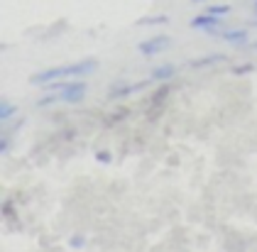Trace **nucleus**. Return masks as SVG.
<instances>
[{"label": "nucleus", "instance_id": "10", "mask_svg": "<svg viewBox=\"0 0 257 252\" xmlns=\"http://www.w3.org/2000/svg\"><path fill=\"white\" fill-rule=\"evenodd\" d=\"M225 13H230V5H213V8H208V13H206V15L220 18V15H225Z\"/></svg>", "mask_w": 257, "mask_h": 252}, {"label": "nucleus", "instance_id": "5", "mask_svg": "<svg viewBox=\"0 0 257 252\" xmlns=\"http://www.w3.org/2000/svg\"><path fill=\"white\" fill-rule=\"evenodd\" d=\"M247 35H250V27H240V30H223L220 32V37L225 39V42H230V44H245L247 42Z\"/></svg>", "mask_w": 257, "mask_h": 252}, {"label": "nucleus", "instance_id": "6", "mask_svg": "<svg viewBox=\"0 0 257 252\" xmlns=\"http://www.w3.org/2000/svg\"><path fill=\"white\" fill-rule=\"evenodd\" d=\"M177 74V64H162L157 69H152V81H159V83H164L167 78H172Z\"/></svg>", "mask_w": 257, "mask_h": 252}, {"label": "nucleus", "instance_id": "12", "mask_svg": "<svg viewBox=\"0 0 257 252\" xmlns=\"http://www.w3.org/2000/svg\"><path fill=\"white\" fill-rule=\"evenodd\" d=\"M255 66L252 64H245V66H233V74H250Z\"/></svg>", "mask_w": 257, "mask_h": 252}, {"label": "nucleus", "instance_id": "13", "mask_svg": "<svg viewBox=\"0 0 257 252\" xmlns=\"http://www.w3.org/2000/svg\"><path fill=\"white\" fill-rule=\"evenodd\" d=\"M98 159H103V162H108V159H110V155H108V152H98Z\"/></svg>", "mask_w": 257, "mask_h": 252}, {"label": "nucleus", "instance_id": "15", "mask_svg": "<svg viewBox=\"0 0 257 252\" xmlns=\"http://www.w3.org/2000/svg\"><path fill=\"white\" fill-rule=\"evenodd\" d=\"M191 3H203V0H191Z\"/></svg>", "mask_w": 257, "mask_h": 252}, {"label": "nucleus", "instance_id": "11", "mask_svg": "<svg viewBox=\"0 0 257 252\" xmlns=\"http://www.w3.org/2000/svg\"><path fill=\"white\" fill-rule=\"evenodd\" d=\"M167 96H169V86L164 83V86H162V91H157V93L152 96V105H159V103H162Z\"/></svg>", "mask_w": 257, "mask_h": 252}, {"label": "nucleus", "instance_id": "4", "mask_svg": "<svg viewBox=\"0 0 257 252\" xmlns=\"http://www.w3.org/2000/svg\"><path fill=\"white\" fill-rule=\"evenodd\" d=\"M189 27L191 30H208V32H220V27H223V22L220 18H213V15H198L189 22Z\"/></svg>", "mask_w": 257, "mask_h": 252}, {"label": "nucleus", "instance_id": "14", "mask_svg": "<svg viewBox=\"0 0 257 252\" xmlns=\"http://www.w3.org/2000/svg\"><path fill=\"white\" fill-rule=\"evenodd\" d=\"M252 10H255V13H257V0H255V5H252Z\"/></svg>", "mask_w": 257, "mask_h": 252}, {"label": "nucleus", "instance_id": "3", "mask_svg": "<svg viewBox=\"0 0 257 252\" xmlns=\"http://www.w3.org/2000/svg\"><path fill=\"white\" fill-rule=\"evenodd\" d=\"M83 96H86V83L83 81L81 83H64L61 91L57 93L61 103H79V100H83Z\"/></svg>", "mask_w": 257, "mask_h": 252}, {"label": "nucleus", "instance_id": "7", "mask_svg": "<svg viewBox=\"0 0 257 252\" xmlns=\"http://www.w3.org/2000/svg\"><path fill=\"white\" fill-rule=\"evenodd\" d=\"M218 61H225V54H206V57H198L191 61V69H203V66H211Z\"/></svg>", "mask_w": 257, "mask_h": 252}, {"label": "nucleus", "instance_id": "9", "mask_svg": "<svg viewBox=\"0 0 257 252\" xmlns=\"http://www.w3.org/2000/svg\"><path fill=\"white\" fill-rule=\"evenodd\" d=\"M167 22V15H152V18H140L138 25H162Z\"/></svg>", "mask_w": 257, "mask_h": 252}, {"label": "nucleus", "instance_id": "16", "mask_svg": "<svg viewBox=\"0 0 257 252\" xmlns=\"http://www.w3.org/2000/svg\"><path fill=\"white\" fill-rule=\"evenodd\" d=\"M255 49H257V42H255Z\"/></svg>", "mask_w": 257, "mask_h": 252}, {"label": "nucleus", "instance_id": "1", "mask_svg": "<svg viewBox=\"0 0 257 252\" xmlns=\"http://www.w3.org/2000/svg\"><path fill=\"white\" fill-rule=\"evenodd\" d=\"M98 66L96 59H83L76 64H66V66H52V69H44L30 76L32 86H52L57 78H71V76H86V74H93Z\"/></svg>", "mask_w": 257, "mask_h": 252}, {"label": "nucleus", "instance_id": "8", "mask_svg": "<svg viewBox=\"0 0 257 252\" xmlns=\"http://www.w3.org/2000/svg\"><path fill=\"white\" fill-rule=\"evenodd\" d=\"M15 113H18V105L15 103H10V100H3L0 103V122H8Z\"/></svg>", "mask_w": 257, "mask_h": 252}, {"label": "nucleus", "instance_id": "2", "mask_svg": "<svg viewBox=\"0 0 257 252\" xmlns=\"http://www.w3.org/2000/svg\"><path fill=\"white\" fill-rule=\"evenodd\" d=\"M169 44H172V37H167V35H159V37H150V39H145V42H140V44H138V52H140V54H145V57H152V54L164 52Z\"/></svg>", "mask_w": 257, "mask_h": 252}]
</instances>
